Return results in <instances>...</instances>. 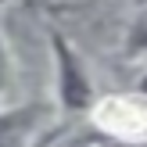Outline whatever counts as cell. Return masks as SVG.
Instances as JSON below:
<instances>
[{
    "mask_svg": "<svg viewBox=\"0 0 147 147\" xmlns=\"http://www.w3.org/2000/svg\"><path fill=\"white\" fill-rule=\"evenodd\" d=\"M54 57H57V93H61V104L68 111H83L90 108V83H86V72L79 65V57L68 50V43L54 32Z\"/></svg>",
    "mask_w": 147,
    "mask_h": 147,
    "instance_id": "1",
    "label": "cell"
},
{
    "mask_svg": "<svg viewBox=\"0 0 147 147\" xmlns=\"http://www.w3.org/2000/svg\"><path fill=\"white\" fill-rule=\"evenodd\" d=\"M43 119V108H14V111H0V147H25L29 136L36 133Z\"/></svg>",
    "mask_w": 147,
    "mask_h": 147,
    "instance_id": "2",
    "label": "cell"
},
{
    "mask_svg": "<svg viewBox=\"0 0 147 147\" xmlns=\"http://www.w3.org/2000/svg\"><path fill=\"white\" fill-rule=\"evenodd\" d=\"M136 43L147 47V0L140 4V18H136Z\"/></svg>",
    "mask_w": 147,
    "mask_h": 147,
    "instance_id": "3",
    "label": "cell"
},
{
    "mask_svg": "<svg viewBox=\"0 0 147 147\" xmlns=\"http://www.w3.org/2000/svg\"><path fill=\"white\" fill-rule=\"evenodd\" d=\"M7 83V54H4V43H0V90Z\"/></svg>",
    "mask_w": 147,
    "mask_h": 147,
    "instance_id": "4",
    "label": "cell"
}]
</instances>
